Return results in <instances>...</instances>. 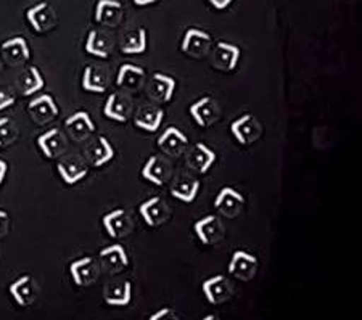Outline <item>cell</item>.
<instances>
[{"instance_id": "e575fe53", "label": "cell", "mask_w": 362, "mask_h": 320, "mask_svg": "<svg viewBox=\"0 0 362 320\" xmlns=\"http://www.w3.org/2000/svg\"><path fill=\"white\" fill-rule=\"evenodd\" d=\"M18 127L10 118H0V148L8 147L18 138Z\"/></svg>"}, {"instance_id": "e0dca14e", "label": "cell", "mask_w": 362, "mask_h": 320, "mask_svg": "<svg viewBox=\"0 0 362 320\" xmlns=\"http://www.w3.org/2000/svg\"><path fill=\"white\" fill-rule=\"evenodd\" d=\"M122 20V4L119 0H98L95 7V21L103 26L115 28Z\"/></svg>"}, {"instance_id": "603a6c76", "label": "cell", "mask_w": 362, "mask_h": 320, "mask_svg": "<svg viewBox=\"0 0 362 320\" xmlns=\"http://www.w3.org/2000/svg\"><path fill=\"white\" fill-rule=\"evenodd\" d=\"M214 161H216L214 151L211 148H208L204 143H197L189 153L187 165H189L192 171H195L198 174H206L209 171V167L213 166Z\"/></svg>"}, {"instance_id": "d590c367", "label": "cell", "mask_w": 362, "mask_h": 320, "mask_svg": "<svg viewBox=\"0 0 362 320\" xmlns=\"http://www.w3.org/2000/svg\"><path fill=\"white\" fill-rule=\"evenodd\" d=\"M15 100L16 98L13 95V92H11L7 85H0V112L10 108L11 105H15Z\"/></svg>"}, {"instance_id": "30bf717a", "label": "cell", "mask_w": 362, "mask_h": 320, "mask_svg": "<svg viewBox=\"0 0 362 320\" xmlns=\"http://www.w3.org/2000/svg\"><path fill=\"white\" fill-rule=\"evenodd\" d=\"M203 293L206 296V300L211 304H223L232 296V283L224 275H216L204 280L203 285Z\"/></svg>"}, {"instance_id": "277c9868", "label": "cell", "mask_w": 362, "mask_h": 320, "mask_svg": "<svg viewBox=\"0 0 362 320\" xmlns=\"http://www.w3.org/2000/svg\"><path fill=\"white\" fill-rule=\"evenodd\" d=\"M256 272H258V259H256V256L247 251H240V249L232 254L229 264V273L232 277L243 282H250L256 275Z\"/></svg>"}, {"instance_id": "5b68a950", "label": "cell", "mask_w": 362, "mask_h": 320, "mask_svg": "<svg viewBox=\"0 0 362 320\" xmlns=\"http://www.w3.org/2000/svg\"><path fill=\"white\" fill-rule=\"evenodd\" d=\"M245 198L235 189L224 187L214 200V208L223 214L224 218L233 219L243 211Z\"/></svg>"}, {"instance_id": "9c48e42d", "label": "cell", "mask_w": 362, "mask_h": 320, "mask_svg": "<svg viewBox=\"0 0 362 320\" xmlns=\"http://www.w3.org/2000/svg\"><path fill=\"white\" fill-rule=\"evenodd\" d=\"M140 214L147 225L160 227L169 219V206L161 196H153L140 205Z\"/></svg>"}, {"instance_id": "8992f818", "label": "cell", "mask_w": 362, "mask_h": 320, "mask_svg": "<svg viewBox=\"0 0 362 320\" xmlns=\"http://www.w3.org/2000/svg\"><path fill=\"white\" fill-rule=\"evenodd\" d=\"M190 114L195 123L202 127H209L218 123L221 118V108L211 97H203L190 107Z\"/></svg>"}, {"instance_id": "cb8c5ba5", "label": "cell", "mask_w": 362, "mask_h": 320, "mask_svg": "<svg viewBox=\"0 0 362 320\" xmlns=\"http://www.w3.org/2000/svg\"><path fill=\"white\" fill-rule=\"evenodd\" d=\"M86 156L92 166H103L115 158V150L107 137H97L86 150Z\"/></svg>"}, {"instance_id": "ba28073f", "label": "cell", "mask_w": 362, "mask_h": 320, "mask_svg": "<svg viewBox=\"0 0 362 320\" xmlns=\"http://www.w3.org/2000/svg\"><path fill=\"white\" fill-rule=\"evenodd\" d=\"M28 109L34 123L40 126L52 123V121L58 116V107L50 95H40L37 98H34V100L29 103Z\"/></svg>"}, {"instance_id": "44dd1931", "label": "cell", "mask_w": 362, "mask_h": 320, "mask_svg": "<svg viewBox=\"0 0 362 320\" xmlns=\"http://www.w3.org/2000/svg\"><path fill=\"white\" fill-rule=\"evenodd\" d=\"M189 145V138H187L182 131H179L177 127H169L163 136L158 138V147L165 151L168 156H179L182 155V151Z\"/></svg>"}, {"instance_id": "9a60e30c", "label": "cell", "mask_w": 362, "mask_h": 320, "mask_svg": "<svg viewBox=\"0 0 362 320\" xmlns=\"http://www.w3.org/2000/svg\"><path fill=\"white\" fill-rule=\"evenodd\" d=\"M73 282L78 287H89L98 278V266L93 258H81L69 266Z\"/></svg>"}, {"instance_id": "836d02e7", "label": "cell", "mask_w": 362, "mask_h": 320, "mask_svg": "<svg viewBox=\"0 0 362 320\" xmlns=\"http://www.w3.org/2000/svg\"><path fill=\"white\" fill-rule=\"evenodd\" d=\"M44 87V78L36 66H29L18 78V89L25 97L34 95Z\"/></svg>"}, {"instance_id": "52a82bcc", "label": "cell", "mask_w": 362, "mask_h": 320, "mask_svg": "<svg viewBox=\"0 0 362 320\" xmlns=\"http://www.w3.org/2000/svg\"><path fill=\"white\" fill-rule=\"evenodd\" d=\"M195 234L203 245H214L224 238V224L218 216H206L195 224Z\"/></svg>"}, {"instance_id": "1f68e13d", "label": "cell", "mask_w": 362, "mask_h": 320, "mask_svg": "<svg viewBox=\"0 0 362 320\" xmlns=\"http://www.w3.org/2000/svg\"><path fill=\"white\" fill-rule=\"evenodd\" d=\"M163 118H165V112L161 108L144 107L136 114V126L144 131L156 132L160 129Z\"/></svg>"}, {"instance_id": "4dcf8cb0", "label": "cell", "mask_w": 362, "mask_h": 320, "mask_svg": "<svg viewBox=\"0 0 362 320\" xmlns=\"http://www.w3.org/2000/svg\"><path fill=\"white\" fill-rule=\"evenodd\" d=\"M147 50V31L144 28L126 32L121 40V52L126 55L144 54Z\"/></svg>"}, {"instance_id": "7a4b0ae2", "label": "cell", "mask_w": 362, "mask_h": 320, "mask_svg": "<svg viewBox=\"0 0 362 320\" xmlns=\"http://www.w3.org/2000/svg\"><path fill=\"white\" fill-rule=\"evenodd\" d=\"M230 132L238 143L251 145L261 137L262 127L253 114H243L230 124Z\"/></svg>"}, {"instance_id": "ffe728a7", "label": "cell", "mask_w": 362, "mask_h": 320, "mask_svg": "<svg viewBox=\"0 0 362 320\" xmlns=\"http://www.w3.org/2000/svg\"><path fill=\"white\" fill-rule=\"evenodd\" d=\"M132 298V285L127 280H113L103 290V300L110 306H127Z\"/></svg>"}, {"instance_id": "d4e9b609", "label": "cell", "mask_w": 362, "mask_h": 320, "mask_svg": "<svg viewBox=\"0 0 362 320\" xmlns=\"http://www.w3.org/2000/svg\"><path fill=\"white\" fill-rule=\"evenodd\" d=\"M60 177L65 180L68 185H73L79 180H83L87 176V165L76 156H68V158L62 160L57 166Z\"/></svg>"}, {"instance_id": "d6a6232c", "label": "cell", "mask_w": 362, "mask_h": 320, "mask_svg": "<svg viewBox=\"0 0 362 320\" xmlns=\"http://www.w3.org/2000/svg\"><path fill=\"white\" fill-rule=\"evenodd\" d=\"M198 189H200V182H198L197 179H192L189 176H182V177H179L176 182H174L173 189H171V195L184 203H192L195 200Z\"/></svg>"}, {"instance_id": "b9f144b4", "label": "cell", "mask_w": 362, "mask_h": 320, "mask_svg": "<svg viewBox=\"0 0 362 320\" xmlns=\"http://www.w3.org/2000/svg\"><path fill=\"white\" fill-rule=\"evenodd\" d=\"M202 320H221V319H219V317H216V316H213V314H211V316H206V317L202 319Z\"/></svg>"}, {"instance_id": "ac0fdd59", "label": "cell", "mask_w": 362, "mask_h": 320, "mask_svg": "<svg viewBox=\"0 0 362 320\" xmlns=\"http://www.w3.org/2000/svg\"><path fill=\"white\" fill-rule=\"evenodd\" d=\"M66 131L76 142H83L95 131V124L86 112H78L66 119Z\"/></svg>"}, {"instance_id": "4fadbf2b", "label": "cell", "mask_w": 362, "mask_h": 320, "mask_svg": "<svg viewBox=\"0 0 362 320\" xmlns=\"http://www.w3.org/2000/svg\"><path fill=\"white\" fill-rule=\"evenodd\" d=\"M238 58H240V49L237 45L221 40L213 52V66L219 71L230 73L237 68Z\"/></svg>"}, {"instance_id": "83f0119b", "label": "cell", "mask_w": 362, "mask_h": 320, "mask_svg": "<svg viewBox=\"0 0 362 320\" xmlns=\"http://www.w3.org/2000/svg\"><path fill=\"white\" fill-rule=\"evenodd\" d=\"M145 81V71L136 65H122L119 68L116 84L127 92H137Z\"/></svg>"}, {"instance_id": "8fae6325", "label": "cell", "mask_w": 362, "mask_h": 320, "mask_svg": "<svg viewBox=\"0 0 362 320\" xmlns=\"http://www.w3.org/2000/svg\"><path fill=\"white\" fill-rule=\"evenodd\" d=\"M10 295L20 306H33L39 296V285L31 275H23L10 285Z\"/></svg>"}, {"instance_id": "4316f807", "label": "cell", "mask_w": 362, "mask_h": 320, "mask_svg": "<svg viewBox=\"0 0 362 320\" xmlns=\"http://www.w3.org/2000/svg\"><path fill=\"white\" fill-rule=\"evenodd\" d=\"M113 50V40L108 34L97 31V29H92L87 34L86 40V52L93 57L98 58H108Z\"/></svg>"}, {"instance_id": "8d00e7d4", "label": "cell", "mask_w": 362, "mask_h": 320, "mask_svg": "<svg viewBox=\"0 0 362 320\" xmlns=\"http://www.w3.org/2000/svg\"><path fill=\"white\" fill-rule=\"evenodd\" d=\"M148 320H180V319L173 309L165 307V309H160L158 312H155L153 316H150Z\"/></svg>"}, {"instance_id": "ab89813d", "label": "cell", "mask_w": 362, "mask_h": 320, "mask_svg": "<svg viewBox=\"0 0 362 320\" xmlns=\"http://www.w3.org/2000/svg\"><path fill=\"white\" fill-rule=\"evenodd\" d=\"M7 170H8L7 162L0 160V185H2V182L5 180V174H7Z\"/></svg>"}, {"instance_id": "7402d4cb", "label": "cell", "mask_w": 362, "mask_h": 320, "mask_svg": "<svg viewBox=\"0 0 362 320\" xmlns=\"http://www.w3.org/2000/svg\"><path fill=\"white\" fill-rule=\"evenodd\" d=\"M100 261L105 269L110 273H121L129 264V258L124 247L121 245H112L103 248L100 251Z\"/></svg>"}, {"instance_id": "f546056e", "label": "cell", "mask_w": 362, "mask_h": 320, "mask_svg": "<svg viewBox=\"0 0 362 320\" xmlns=\"http://www.w3.org/2000/svg\"><path fill=\"white\" fill-rule=\"evenodd\" d=\"M176 90V81H174L171 76L156 73L153 76V81H151V87H150V94L155 98L156 102H169L171 97Z\"/></svg>"}, {"instance_id": "d6986e66", "label": "cell", "mask_w": 362, "mask_h": 320, "mask_svg": "<svg viewBox=\"0 0 362 320\" xmlns=\"http://www.w3.org/2000/svg\"><path fill=\"white\" fill-rule=\"evenodd\" d=\"M171 165L168 161H165L161 156H150L147 165L144 166L142 170V176L150 180L151 184L155 185H165L169 177H171Z\"/></svg>"}, {"instance_id": "5bb4252c", "label": "cell", "mask_w": 362, "mask_h": 320, "mask_svg": "<svg viewBox=\"0 0 362 320\" xmlns=\"http://www.w3.org/2000/svg\"><path fill=\"white\" fill-rule=\"evenodd\" d=\"M103 227L113 238H124L132 232V219L126 209H115L103 218Z\"/></svg>"}, {"instance_id": "74e56055", "label": "cell", "mask_w": 362, "mask_h": 320, "mask_svg": "<svg viewBox=\"0 0 362 320\" xmlns=\"http://www.w3.org/2000/svg\"><path fill=\"white\" fill-rule=\"evenodd\" d=\"M8 224H10V218H8V214L5 213V211H2V209H0V237H5V235H7V232H8Z\"/></svg>"}, {"instance_id": "f1b7e54d", "label": "cell", "mask_w": 362, "mask_h": 320, "mask_svg": "<svg viewBox=\"0 0 362 320\" xmlns=\"http://www.w3.org/2000/svg\"><path fill=\"white\" fill-rule=\"evenodd\" d=\"M83 87L87 92H95V94H103L108 87V74L105 69L95 65H89L84 69L83 76Z\"/></svg>"}, {"instance_id": "484cf974", "label": "cell", "mask_w": 362, "mask_h": 320, "mask_svg": "<svg viewBox=\"0 0 362 320\" xmlns=\"http://www.w3.org/2000/svg\"><path fill=\"white\" fill-rule=\"evenodd\" d=\"M132 103L127 97L121 94H112L108 97L107 103H105V116L118 123H126L127 118L131 114Z\"/></svg>"}, {"instance_id": "f35d334b", "label": "cell", "mask_w": 362, "mask_h": 320, "mask_svg": "<svg viewBox=\"0 0 362 320\" xmlns=\"http://www.w3.org/2000/svg\"><path fill=\"white\" fill-rule=\"evenodd\" d=\"M208 2L211 4L216 10H226L233 0H208Z\"/></svg>"}, {"instance_id": "6da1fadb", "label": "cell", "mask_w": 362, "mask_h": 320, "mask_svg": "<svg viewBox=\"0 0 362 320\" xmlns=\"http://www.w3.org/2000/svg\"><path fill=\"white\" fill-rule=\"evenodd\" d=\"M29 25L37 34L50 32L57 26V13L49 2H39L26 11Z\"/></svg>"}, {"instance_id": "3957f363", "label": "cell", "mask_w": 362, "mask_h": 320, "mask_svg": "<svg viewBox=\"0 0 362 320\" xmlns=\"http://www.w3.org/2000/svg\"><path fill=\"white\" fill-rule=\"evenodd\" d=\"M211 49V36L198 28L187 29L182 40V52L192 58H204Z\"/></svg>"}, {"instance_id": "2e32d148", "label": "cell", "mask_w": 362, "mask_h": 320, "mask_svg": "<svg viewBox=\"0 0 362 320\" xmlns=\"http://www.w3.org/2000/svg\"><path fill=\"white\" fill-rule=\"evenodd\" d=\"M37 145L39 148L42 150L45 158L54 160L65 153L68 143H66L65 136L60 132V129H50L37 138Z\"/></svg>"}, {"instance_id": "7c38bea8", "label": "cell", "mask_w": 362, "mask_h": 320, "mask_svg": "<svg viewBox=\"0 0 362 320\" xmlns=\"http://www.w3.org/2000/svg\"><path fill=\"white\" fill-rule=\"evenodd\" d=\"M0 54H2L4 60L11 66L23 65V63L28 61L29 57H31L28 40L25 37H13L5 40V42L0 45Z\"/></svg>"}, {"instance_id": "60d3db41", "label": "cell", "mask_w": 362, "mask_h": 320, "mask_svg": "<svg viewBox=\"0 0 362 320\" xmlns=\"http://www.w3.org/2000/svg\"><path fill=\"white\" fill-rule=\"evenodd\" d=\"M137 7H147V5H153L156 0H132Z\"/></svg>"}]
</instances>
